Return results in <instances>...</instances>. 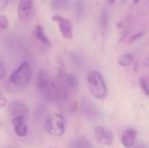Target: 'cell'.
I'll use <instances>...</instances> for the list:
<instances>
[{"label": "cell", "instance_id": "22", "mask_svg": "<svg viewBox=\"0 0 149 148\" xmlns=\"http://www.w3.org/2000/svg\"><path fill=\"white\" fill-rule=\"evenodd\" d=\"M9 0H0V11L3 10L8 5Z\"/></svg>", "mask_w": 149, "mask_h": 148}, {"label": "cell", "instance_id": "24", "mask_svg": "<svg viewBox=\"0 0 149 148\" xmlns=\"http://www.w3.org/2000/svg\"><path fill=\"white\" fill-rule=\"evenodd\" d=\"M144 65H145V66H147V67H148L149 68V57L145 60V62H144Z\"/></svg>", "mask_w": 149, "mask_h": 148}, {"label": "cell", "instance_id": "19", "mask_svg": "<svg viewBox=\"0 0 149 148\" xmlns=\"http://www.w3.org/2000/svg\"><path fill=\"white\" fill-rule=\"evenodd\" d=\"M143 34H144V32H138V33H136V34H134V35H133L131 38H130V40H129V43L131 44V43H133V42H134V41H136V40H138L139 38H141L142 36H143Z\"/></svg>", "mask_w": 149, "mask_h": 148}, {"label": "cell", "instance_id": "25", "mask_svg": "<svg viewBox=\"0 0 149 148\" xmlns=\"http://www.w3.org/2000/svg\"><path fill=\"white\" fill-rule=\"evenodd\" d=\"M110 3H115L116 2V0H107Z\"/></svg>", "mask_w": 149, "mask_h": 148}, {"label": "cell", "instance_id": "4", "mask_svg": "<svg viewBox=\"0 0 149 148\" xmlns=\"http://www.w3.org/2000/svg\"><path fill=\"white\" fill-rule=\"evenodd\" d=\"M45 130L52 136H62L65 130V120L59 113L50 114L45 121Z\"/></svg>", "mask_w": 149, "mask_h": 148}, {"label": "cell", "instance_id": "1", "mask_svg": "<svg viewBox=\"0 0 149 148\" xmlns=\"http://www.w3.org/2000/svg\"><path fill=\"white\" fill-rule=\"evenodd\" d=\"M31 79V65L28 62H24L11 73L5 83V89L10 93L21 92L29 85Z\"/></svg>", "mask_w": 149, "mask_h": 148}, {"label": "cell", "instance_id": "13", "mask_svg": "<svg viewBox=\"0 0 149 148\" xmlns=\"http://www.w3.org/2000/svg\"><path fill=\"white\" fill-rule=\"evenodd\" d=\"M72 148H93V144L86 138L81 137L72 142Z\"/></svg>", "mask_w": 149, "mask_h": 148}, {"label": "cell", "instance_id": "12", "mask_svg": "<svg viewBox=\"0 0 149 148\" xmlns=\"http://www.w3.org/2000/svg\"><path fill=\"white\" fill-rule=\"evenodd\" d=\"M33 35L42 44H50V40H49L48 37L46 36L45 31H44V28L40 24H37L34 27V29H33Z\"/></svg>", "mask_w": 149, "mask_h": 148}, {"label": "cell", "instance_id": "21", "mask_svg": "<svg viewBox=\"0 0 149 148\" xmlns=\"http://www.w3.org/2000/svg\"><path fill=\"white\" fill-rule=\"evenodd\" d=\"M6 76V69L3 63L0 61V79H3Z\"/></svg>", "mask_w": 149, "mask_h": 148}, {"label": "cell", "instance_id": "15", "mask_svg": "<svg viewBox=\"0 0 149 148\" xmlns=\"http://www.w3.org/2000/svg\"><path fill=\"white\" fill-rule=\"evenodd\" d=\"M69 4L68 0H52L51 2V7L52 10L58 11V10H63L67 8Z\"/></svg>", "mask_w": 149, "mask_h": 148}, {"label": "cell", "instance_id": "2", "mask_svg": "<svg viewBox=\"0 0 149 148\" xmlns=\"http://www.w3.org/2000/svg\"><path fill=\"white\" fill-rule=\"evenodd\" d=\"M37 88L40 95L47 101L55 100V80L52 79L49 73L41 69L37 76Z\"/></svg>", "mask_w": 149, "mask_h": 148}, {"label": "cell", "instance_id": "10", "mask_svg": "<svg viewBox=\"0 0 149 148\" xmlns=\"http://www.w3.org/2000/svg\"><path fill=\"white\" fill-rule=\"evenodd\" d=\"M81 110L83 114L89 120H94L99 116V112L95 107L94 104H93L89 100H85L81 104Z\"/></svg>", "mask_w": 149, "mask_h": 148}, {"label": "cell", "instance_id": "29", "mask_svg": "<svg viewBox=\"0 0 149 148\" xmlns=\"http://www.w3.org/2000/svg\"><path fill=\"white\" fill-rule=\"evenodd\" d=\"M0 126H1V121H0Z\"/></svg>", "mask_w": 149, "mask_h": 148}, {"label": "cell", "instance_id": "18", "mask_svg": "<svg viewBox=\"0 0 149 148\" xmlns=\"http://www.w3.org/2000/svg\"><path fill=\"white\" fill-rule=\"evenodd\" d=\"M140 85L143 91V92L146 95H149V83L148 81L145 79V77H141V79H140Z\"/></svg>", "mask_w": 149, "mask_h": 148}, {"label": "cell", "instance_id": "14", "mask_svg": "<svg viewBox=\"0 0 149 148\" xmlns=\"http://www.w3.org/2000/svg\"><path fill=\"white\" fill-rule=\"evenodd\" d=\"M64 83L67 86V88L72 89V90L77 89V87L79 85V82H78L77 78L72 74H67L66 73L65 76V79H64Z\"/></svg>", "mask_w": 149, "mask_h": 148}, {"label": "cell", "instance_id": "5", "mask_svg": "<svg viewBox=\"0 0 149 148\" xmlns=\"http://www.w3.org/2000/svg\"><path fill=\"white\" fill-rule=\"evenodd\" d=\"M7 113L10 116V120L16 118H27L29 113V109L25 104L19 100L11 101L7 107Z\"/></svg>", "mask_w": 149, "mask_h": 148}, {"label": "cell", "instance_id": "9", "mask_svg": "<svg viewBox=\"0 0 149 148\" xmlns=\"http://www.w3.org/2000/svg\"><path fill=\"white\" fill-rule=\"evenodd\" d=\"M15 133L19 137H24L28 132V126L25 118H16L10 120Z\"/></svg>", "mask_w": 149, "mask_h": 148}, {"label": "cell", "instance_id": "27", "mask_svg": "<svg viewBox=\"0 0 149 148\" xmlns=\"http://www.w3.org/2000/svg\"><path fill=\"white\" fill-rule=\"evenodd\" d=\"M4 148H16V147H4Z\"/></svg>", "mask_w": 149, "mask_h": 148}, {"label": "cell", "instance_id": "7", "mask_svg": "<svg viewBox=\"0 0 149 148\" xmlns=\"http://www.w3.org/2000/svg\"><path fill=\"white\" fill-rule=\"evenodd\" d=\"M52 21L56 22L58 25V29L60 31L63 38L66 39H71L73 36L72 34V25L69 19L63 17L58 14H55L52 17Z\"/></svg>", "mask_w": 149, "mask_h": 148}, {"label": "cell", "instance_id": "23", "mask_svg": "<svg viewBox=\"0 0 149 148\" xmlns=\"http://www.w3.org/2000/svg\"><path fill=\"white\" fill-rule=\"evenodd\" d=\"M134 148H148V147L145 143H139L134 147Z\"/></svg>", "mask_w": 149, "mask_h": 148}, {"label": "cell", "instance_id": "20", "mask_svg": "<svg viewBox=\"0 0 149 148\" xmlns=\"http://www.w3.org/2000/svg\"><path fill=\"white\" fill-rule=\"evenodd\" d=\"M6 106H7V99L0 91V107H4Z\"/></svg>", "mask_w": 149, "mask_h": 148}, {"label": "cell", "instance_id": "17", "mask_svg": "<svg viewBox=\"0 0 149 148\" xmlns=\"http://www.w3.org/2000/svg\"><path fill=\"white\" fill-rule=\"evenodd\" d=\"M133 60H134V55L132 53H126L120 57L118 63L120 66L125 67V66L130 65L132 64Z\"/></svg>", "mask_w": 149, "mask_h": 148}, {"label": "cell", "instance_id": "16", "mask_svg": "<svg viewBox=\"0 0 149 148\" xmlns=\"http://www.w3.org/2000/svg\"><path fill=\"white\" fill-rule=\"evenodd\" d=\"M107 24H108V12L107 10H103L100 15V30L102 31V34H105L107 29Z\"/></svg>", "mask_w": 149, "mask_h": 148}, {"label": "cell", "instance_id": "3", "mask_svg": "<svg viewBox=\"0 0 149 148\" xmlns=\"http://www.w3.org/2000/svg\"><path fill=\"white\" fill-rule=\"evenodd\" d=\"M88 88L91 94L97 99L103 100L107 96V87L102 75L97 71H91L87 75Z\"/></svg>", "mask_w": 149, "mask_h": 148}, {"label": "cell", "instance_id": "8", "mask_svg": "<svg viewBox=\"0 0 149 148\" xmlns=\"http://www.w3.org/2000/svg\"><path fill=\"white\" fill-rule=\"evenodd\" d=\"M34 0H20L17 6V17L21 20H28L33 11Z\"/></svg>", "mask_w": 149, "mask_h": 148}, {"label": "cell", "instance_id": "26", "mask_svg": "<svg viewBox=\"0 0 149 148\" xmlns=\"http://www.w3.org/2000/svg\"><path fill=\"white\" fill-rule=\"evenodd\" d=\"M139 1H140V0H134V1H133V3H138Z\"/></svg>", "mask_w": 149, "mask_h": 148}, {"label": "cell", "instance_id": "6", "mask_svg": "<svg viewBox=\"0 0 149 148\" xmlns=\"http://www.w3.org/2000/svg\"><path fill=\"white\" fill-rule=\"evenodd\" d=\"M96 141L103 146H110L113 142L112 131L104 126H96L93 129Z\"/></svg>", "mask_w": 149, "mask_h": 148}, {"label": "cell", "instance_id": "28", "mask_svg": "<svg viewBox=\"0 0 149 148\" xmlns=\"http://www.w3.org/2000/svg\"><path fill=\"white\" fill-rule=\"evenodd\" d=\"M47 148H55V147H47Z\"/></svg>", "mask_w": 149, "mask_h": 148}, {"label": "cell", "instance_id": "11", "mask_svg": "<svg viewBox=\"0 0 149 148\" xmlns=\"http://www.w3.org/2000/svg\"><path fill=\"white\" fill-rule=\"evenodd\" d=\"M136 137V131L134 129H128L123 133L121 137V143L126 148H132L135 144Z\"/></svg>", "mask_w": 149, "mask_h": 148}]
</instances>
